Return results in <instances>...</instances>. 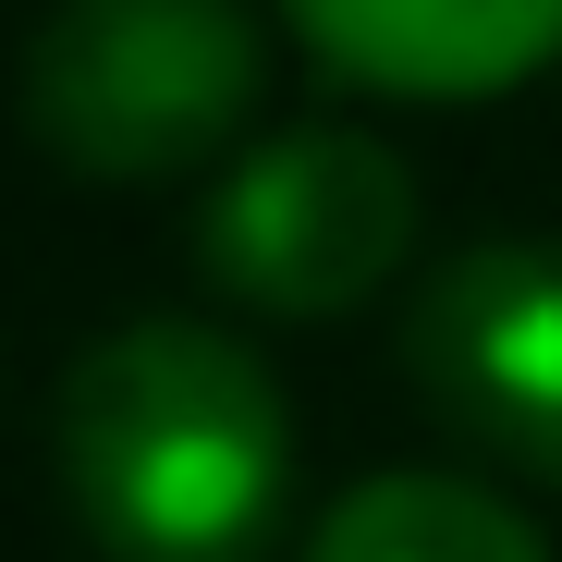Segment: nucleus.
I'll use <instances>...</instances> for the list:
<instances>
[{
	"instance_id": "nucleus-1",
	"label": "nucleus",
	"mask_w": 562,
	"mask_h": 562,
	"mask_svg": "<svg viewBox=\"0 0 562 562\" xmlns=\"http://www.w3.org/2000/svg\"><path fill=\"white\" fill-rule=\"evenodd\" d=\"M61 490L99 562H269L294 526V404L221 318H123L61 367Z\"/></svg>"
},
{
	"instance_id": "nucleus-2",
	"label": "nucleus",
	"mask_w": 562,
	"mask_h": 562,
	"mask_svg": "<svg viewBox=\"0 0 562 562\" xmlns=\"http://www.w3.org/2000/svg\"><path fill=\"white\" fill-rule=\"evenodd\" d=\"M269 37L245 0H49L25 37V135L74 183L221 171L257 123Z\"/></svg>"
},
{
	"instance_id": "nucleus-3",
	"label": "nucleus",
	"mask_w": 562,
	"mask_h": 562,
	"mask_svg": "<svg viewBox=\"0 0 562 562\" xmlns=\"http://www.w3.org/2000/svg\"><path fill=\"white\" fill-rule=\"evenodd\" d=\"M416 257V171L367 123H281L196 196V269L245 318H355Z\"/></svg>"
},
{
	"instance_id": "nucleus-4",
	"label": "nucleus",
	"mask_w": 562,
	"mask_h": 562,
	"mask_svg": "<svg viewBox=\"0 0 562 562\" xmlns=\"http://www.w3.org/2000/svg\"><path fill=\"white\" fill-rule=\"evenodd\" d=\"M404 367L464 452L562 490V245L514 233L428 269L404 306Z\"/></svg>"
},
{
	"instance_id": "nucleus-5",
	"label": "nucleus",
	"mask_w": 562,
	"mask_h": 562,
	"mask_svg": "<svg viewBox=\"0 0 562 562\" xmlns=\"http://www.w3.org/2000/svg\"><path fill=\"white\" fill-rule=\"evenodd\" d=\"M281 25L306 37L318 74L416 111L514 99L562 61V0H281Z\"/></svg>"
},
{
	"instance_id": "nucleus-6",
	"label": "nucleus",
	"mask_w": 562,
	"mask_h": 562,
	"mask_svg": "<svg viewBox=\"0 0 562 562\" xmlns=\"http://www.w3.org/2000/svg\"><path fill=\"white\" fill-rule=\"evenodd\" d=\"M294 562H550L538 514L490 477H452V464H380L318 502Z\"/></svg>"
}]
</instances>
